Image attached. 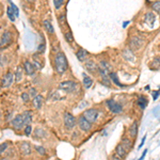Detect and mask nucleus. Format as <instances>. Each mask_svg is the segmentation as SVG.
Wrapping results in <instances>:
<instances>
[{"mask_svg":"<svg viewBox=\"0 0 160 160\" xmlns=\"http://www.w3.org/2000/svg\"><path fill=\"white\" fill-rule=\"evenodd\" d=\"M7 14H8L9 18L11 19L12 21H14L16 19V17H17V15H16L15 11H14V9L12 8L11 6H10L9 8H8V10H7Z\"/></svg>","mask_w":160,"mask_h":160,"instance_id":"obj_18","label":"nucleus"},{"mask_svg":"<svg viewBox=\"0 0 160 160\" xmlns=\"http://www.w3.org/2000/svg\"><path fill=\"white\" fill-rule=\"evenodd\" d=\"M84 118H87V120L89 121L90 123H94L96 120H97V116H98V111L96 110V109H88V110H86L83 112Z\"/></svg>","mask_w":160,"mask_h":160,"instance_id":"obj_4","label":"nucleus"},{"mask_svg":"<svg viewBox=\"0 0 160 160\" xmlns=\"http://www.w3.org/2000/svg\"><path fill=\"white\" fill-rule=\"evenodd\" d=\"M122 55H123V57H124V59L126 60V61L133 62L136 60L135 55H133L132 50H130V49H124L122 52Z\"/></svg>","mask_w":160,"mask_h":160,"instance_id":"obj_12","label":"nucleus"},{"mask_svg":"<svg viewBox=\"0 0 160 160\" xmlns=\"http://www.w3.org/2000/svg\"><path fill=\"white\" fill-rule=\"evenodd\" d=\"M20 151L25 156L31 154V144L29 142H23L20 144Z\"/></svg>","mask_w":160,"mask_h":160,"instance_id":"obj_13","label":"nucleus"},{"mask_svg":"<svg viewBox=\"0 0 160 160\" xmlns=\"http://www.w3.org/2000/svg\"><path fill=\"white\" fill-rule=\"evenodd\" d=\"M29 95H30L31 97L34 98L35 96L38 95V94H36V90H35L34 88H31V89H30V91H29Z\"/></svg>","mask_w":160,"mask_h":160,"instance_id":"obj_35","label":"nucleus"},{"mask_svg":"<svg viewBox=\"0 0 160 160\" xmlns=\"http://www.w3.org/2000/svg\"><path fill=\"white\" fill-rule=\"evenodd\" d=\"M38 51L40 52V53H43V52L45 51V44H44V42H43L42 44H41V45L38 47Z\"/></svg>","mask_w":160,"mask_h":160,"instance_id":"obj_37","label":"nucleus"},{"mask_svg":"<svg viewBox=\"0 0 160 160\" xmlns=\"http://www.w3.org/2000/svg\"><path fill=\"white\" fill-rule=\"evenodd\" d=\"M24 69H25V72H26L27 75H32L35 71L33 64L32 63H30L29 61H25V63H24Z\"/></svg>","mask_w":160,"mask_h":160,"instance_id":"obj_14","label":"nucleus"},{"mask_svg":"<svg viewBox=\"0 0 160 160\" xmlns=\"http://www.w3.org/2000/svg\"><path fill=\"white\" fill-rule=\"evenodd\" d=\"M32 104H33V107L35 109H40L42 107V104H43V96L42 95H36L32 100Z\"/></svg>","mask_w":160,"mask_h":160,"instance_id":"obj_15","label":"nucleus"},{"mask_svg":"<svg viewBox=\"0 0 160 160\" xmlns=\"http://www.w3.org/2000/svg\"><path fill=\"white\" fill-rule=\"evenodd\" d=\"M107 106H108L109 110H110L111 112L116 113V114L121 113V112H122V110H123L122 106H121L120 104L115 103L113 99H109V100H107Z\"/></svg>","mask_w":160,"mask_h":160,"instance_id":"obj_6","label":"nucleus"},{"mask_svg":"<svg viewBox=\"0 0 160 160\" xmlns=\"http://www.w3.org/2000/svg\"><path fill=\"white\" fill-rule=\"evenodd\" d=\"M152 9L154 10L155 12H157L158 14H160V1H155V2H153Z\"/></svg>","mask_w":160,"mask_h":160,"instance_id":"obj_30","label":"nucleus"},{"mask_svg":"<svg viewBox=\"0 0 160 160\" xmlns=\"http://www.w3.org/2000/svg\"><path fill=\"white\" fill-rule=\"evenodd\" d=\"M4 64H6V58L1 55V67H3Z\"/></svg>","mask_w":160,"mask_h":160,"instance_id":"obj_41","label":"nucleus"},{"mask_svg":"<svg viewBox=\"0 0 160 160\" xmlns=\"http://www.w3.org/2000/svg\"><path fill=\"white\" fill-rule=\"evenodd\" d=\"M63 121H64V125L67 129H73L76 125V118L74 115H72L71 113L65 112L63 115Z\"/></svg>","mask_w":160,"mask_h":160,"instance_id":"obj_2","label":"nucleus"},{"mask_svg":"<svg viewBox=\"0 0 160 160\" xmlns=\"http://www.w3.org/2000/svg\"><path fill=\"white\" fill-rule=\"evenodd\" d=\"M157 94H158L157 92H153V95H154V99L157 98Z\"/></svg>","mask_w":160,"mask_h":160,"instance_id":"obj_42","label":"nucleus"},{"mask_svg":"<svg viewBox=\"0 0 160 160\" xmlns=\"http://www.w3.org/2000/svg\"><path fill=\"white\" fill-rule=\"evenodd\" d=\"M55 66H56V72L59 75L64 74L65 71L67 69V61L66 57L64 56V53L59 51L57 53L55 58Z\"/></svg>","mask_w":160,"mask_h":160,"instance_id":"obj_1","label":"nucleus"},{"mask_svg":"<svg viewBox=\"0 0 160 160\" xmlns=\"http://www.w3.org/2000/svg\"><path fill=\"white\" fill-rule=\"evenodd\" d=\"M144 45V41L142 40L140 36H132L130 38V42H129V46L131 48V50H138Z\"/></svg>","mask_w":160,"mask_h":160,"instance_id":"obj_3","label":"nucleus"},{"mask_svg":"<svg viewBox=\"0 0 160 160\" xmlns=\"http://www.w3.org/2000/svg\"><path fill=\"white\" fill-rule=\"evenodd\" d=\"M123 158H121L120 156H118V155H116V154H114L112 156V160H122Z\"/></svg>","mask_w":160,"mask_h":160,"instance_id":"obj_40","label":"nucleus"},{"mask_svg":"<svg viewBox=\"0 0 160 160\" xmlns=\"http://www.w3.org/2000/svg\"><path fill=\"white\" fill-rule=\"evenodd\" d=\"M23 118H24V122H25V125L28 126L31 124V121H32V114H31V111H25L23 113Z\"/></svg>","mask_w":160,"mask_h":160,"instance_id":"obj_16","label":"nucleus"},{"mask_svg":"<svg viewBox=\"0 0 160 160\" xmlns=\"http://www.w3.org/2000/svg\"><path fill=\"white\" fill-rule=\"evenodd\" d=\"M53 3H55L56 9H59L60 7H61L62 4H63V0H55V2H53Z\"/></svg>","mask_w":160,"mask_h":160,"instance_id":"obj_36","label":"nucleus"},{"mask_svg":"<svg viewBox=\"0 0 160 160\" xmlns=\"http://www.w3.org/2000/svg\"><path fill=\"white\" fill-rule=\"evenodd\" d=\"M32 64H33V66H34V69H42V67H43V65L41 64V63L38 62V60H35V59L33 60Z\"/></svg>","mask_w":160,"mask_h":160,"instance_id":"obj_32","label":"nucleus"},{"mask_svg":"<svg viewBox=\"0 0 160 160\" xmlns=\"http://www.w3.org/2000/svg\"><path fill=\"white\" fill-rule=\"evenodd\" d=\"M29 98H30V95H29V94H26V93L21 94V99H23L24 101H28Z\"/></svg>","mask_w":160,"mask_h":160,"instance_id":"obj_38","label":"nucleus"},{"mask_svg":"<svg viewBox=\"0 0 160 160\" xmlns=\"http://www.w3.org/2000/svg\"><path fill=\"white\" fill-rule=\"evenodd\" d=\"M14 80H15V75H13L12 73H7L1 78V87L2 88H9L12 86Z\"/></svg>","mask_w":160,"mask_h":160,"instance_id":"obj_5","label":"nucleus"},{"mask_svg":"<svg viewBox=\"0 0 160 160\" xmlns=\"http://www.w3.org/2000/svg\"><path fill=\"white\" fill-rule=\"evenodd\" d=\"M15 81L16 82H19L23 78V69H21V67H17V69H16L15 72Z\"/></svg>","mask_w":160,"mask_h":160,"instance_id":"obj_26","label":"nucleus"},{"mask_svg":"<svg viewBox=\"0 0 160 160\" xmlns=\"http://www.w3.org/2000/svg\"><path fill=\"white\" fill-rule=\"evenodd\" d=\"M31 131H32V127H31V125H28L25 127V135L26 136H30Z\"/></svg>","mask_w":160,"mask_h":160,"instance_id":"obj_34","label":"nucleus"},{"mask_svg":"<svg viewBox=\"0 0 160 160\" xmlns=\"http://www.w3.org/2000/svg\"><path fill=\"white\" fill-rule=\"evenodd\" d=\"M77 122H78V126H79V128L82 130V131L87 132V131H89V130L91 129V123H90L83 115H80L78 118V121H77Z\"/></svg>","mask_w":160,"mask_h":160,"instance_id":"obj_7","label":"nucleus"},{"mask_svg":"<svg viewBox=\"0 0 160 160\" xmlns=\"http://www.w3.org/2000/svg\"><path fill=\"white\" fill-rule=\"evenodd\" d=\"M115 153H116V155H118V156L121 157V158H124L126 155H127V151H126L125 147L123 146L122 144H118V146H116Z\"/></svg>","mask_w":160,"mask_h":160,"instance_id":"obj_17","label":"nucleus"},{"mask_svg":"<svg viewBox=\"0 0 160 160\" xmlns=\"http://www.w3.org/2000/svg\"><path fill=\"white\" fill-rule=\"evenodd\" d=\"M60 89L61 90H64L65 92H74L75 90L77 89V83L76 82H74V81H64V82H61L60 83Z\"/></svg>","mask_w":160,"mask_h":160,"instance_id":"obj_8","label":"nucleus"},{"mask_svg":"<svg viewBox=\"0 0 160 160\" xmlns=\"http://www.w3.org/2000/svg\"><path fill=\"white\" fill-rule=\"evenodd\" d=\"M12 126H13L15 129H21V128L25 126V122H24L23 115L18 114L12 120Z\"/></svg>","mask_w":160,"mask_h":160,"instance_id":"obj_9","label":"nucleus"},{"mask_svg":"<svg viewBox=\"0 0 160 160\" xmlns=\"http://www.w3.org/2000/svg\"><path fill=\"white\" fill-rule=\"evenodd\" d=\"M34 136L35 138H44L45 137V132L43 129H41V128H36L35 129V132H34Z\"/></svg>","mask_w":160,"mask_h":160,"instance_id":"obj_29","label":"nucleus"},{"mask_svg":"<svg viewBox=\"0 0 160 160\" xmlns=\"http://www.w3.org/2000/svg\"><path fill=\"white\" fill-rule=\"evenodd\" d=\"M129 133H130V136H131V137H133V138H135L136 136H137V133H138V124H137V122H133L132 125L130 126Z\"/></svg>","mask_w":160,"mask_h":160,"instance_id":"obj_21","label":"nucleus"},{"mask_svg":"<svg viewBox=\"0 0 160 160\" xmlns=\"http://www.w3.org/2000/svg\"><path fill=\"white\" fill-rule=\"evenodd\" d=\"M151 69L153 71H156V69H160V57L156 58V59H154L151 63Z\"/></svg>","mask_w":160,"mask_h":160,"instance_id":"obj_19","label":"nucleus"},{"mask_svg":"<svg viewBox=\"0 0 160 160\" xmlns=\"http://www.w3.org/2000/svg\"><path fill=\"white\" fill-rule=\"evenodd\" d=\"M64 38H65V40L67 41V42H73L74 41V38H73V33L71 32V31H69V32H66L64 34Z\"/></svg>","mask_w":160,"mask_h":160,"instance_id":"obj_31","label":"nucleus"},{"mask_svg":"<svg viewBox=\"0 0 160 160\" xmlns=\"http://www.w3.org/2000/svg\"><path fill=\"white\" fill-rule=\"evenodd\" d=\"M109 76H110V79L112 80L113 82H114V83L116 84V86L122 87V84H121V82L118 81V76H116V75L114 74V73H110V75H109Z\"/></svg>","mask_w":160,"mask_h":160,"instance_id":"obj_28","label":"nucleus"},{"mask_svg":"<svg viewBox=\"0 0 160 160\" xmlns=\"http://www.w3.org/2000/svg\"><path fill=\"white\" fill-rule=\"evenodd\" d=\"M122 145L125 147L126 151L128 152L130 149H131V145H132V144H131V142H130L128 139H123V140H122Z\"/></svg>","mask_w":160,"mask_h":160,"instance_id":"obj_27","label":"nucleus"},{"mask_svg":"<svg viewBox=\"0 0 160 160\" xmlns=\"http://www.w3.org/2000/svg\"><path fill=\"white\" fill-rule=\"evenodd\" d=\"M99 69H105V71H108V72L112 73V72H111V69H112V66H111V65L109 64V63L107 62V61H101L100 65H99Z\"/></svg>","mask_w":160,"mask_h":160,"instance_id":"obj_25","label":"nucleus"},{"mask_svg":"<svg viewBox=\"0 0 160 160\" xmlns=\"http://www.w3.org/2000/svg\"><path fill=\"white\" fill-rule=\"evenodd\" d=\"M35 149L40 155H45V153H46L45 149L43 146H38H38H35Z\"/></svg>","mask_w":160,"mask_h":160,"instance_id":"obj_33","label":"nucleus"},{"mask_svg":"<svg viewBox=\"0 0 160 160\" xmlns=\"http://www.w3.org/2000/svg\"><path fill=\"white\" fill-rule=\"evenodd\" d=\"M137 104H138V106H139L141 109H144L145 107H146V105H147V100H146V98H145L144 96H141V97L138 98Z\"/></svg>","mask_w":160,"mask_h":160,"instance_id":"obj_24","label":"nucleus"},{"mask_svg":"<svg viewBox=\"0 0 160 160\" xmlns=\"http://www.w3.org/2000/svg\"><path fill=\"white\" fill-rule=\"evenodd\" d=\"M43 25H44V28L46 29V31H47L48 33L52 34V33L55 32V29H53V27L51 24H50L49 20H44L43 21Z\"/></svg>","mask_w":160,"mask_h":160,"instance_id":"obj_20","label":"nucleus"},{"mask_svg":"<svg viewBox=\"0 0 160 160\" xmlns=\"http://www.w3.org/2000/svg\"><path fill=\"white\" fill-rule=\"evenodd\" d=\"M87 55H88V52L84 49H79L78 52H77V58H78L79 61H84L87 58Z\"/></svg>","mask_w":160,"mask_h":160,"instance_id":"obj_22","label":"nucleus"},{"mask_svg":"<svg viewBox=\"0 0 160 160\" xmlns=\"http://www.w3.org/2000/svg\"><path fill=\"white\" fill-rule=\"evenodd\" d=\"M84 67L87 69V71L92 72V73H94L99 69L98 65L94 61H92V60H87V61H84Z\"/></svg>","mask_w":160,"mask_h":160,"instance_id":"obj_11","label":"nucleus"},{"mask_svg":"<svg viewBox=\"0 0 160 160\" xmlns=\"http://www.w3.org/2000/svg\"><path fill=\"white\" fill-rule=\"evenodd\" d=\"M93 84V80H92L91 78H90L89 76H86V75H83V86L84 88L89 89L90 87Z\"/></svg>","mask_w":160,"mask_h":160,"instance_id":"obj_23","label":"nucleus"},{"mask_svg":"<svg viewBox=\"0 0 160 160\" xmlns=\"http://www.w3.org/2000/svg\"><path fill=\"white\" fill-rule=\"evenodd\" d=\"M7 147H8V144H7V143H2L1 147H0V152H1V154H3V152L7 149Z\"/></svg>","mask_w":160,"mask_h":160,"instance_id":"obj_39","label":"nucleus"},{"mask_svg":"<svg viewBox=\"0 0 160 160\" xmlns=\"http://www.w3.org/2000/svg\"><path fill=\"white\" fill-rule=\"evenodd\" d=\"M12 40V34L10 31H4L1 34V38H0V46L3 47V46L9 45V43L11 42Z\"/></svg>","mask_w":160,"mask_h":160,"instance_id":"obj_10","label":"nucleus"}]
</instances>
